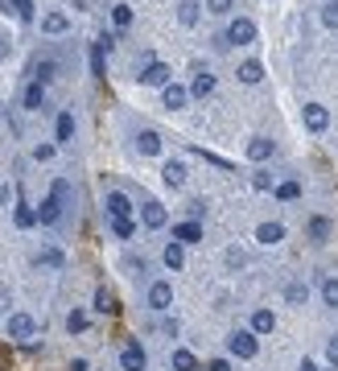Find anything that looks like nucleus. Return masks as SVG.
<instances>
[{
    "mask_svg": "<svg viewBox=\"0 0 338 371\" xmlns=\"http://www.w3.org/2000/svg\"><path fill=\"white\" fill-rule=\"evenodd\" d=\"M227 355H231V359H256V355H260V334H252V326H247V330H231V334H227Z\"/></svg>",
    "mask_w": 338,
    "mask_h": 371,
    "instance_id": "nucleus-1",
    "label": "nucleus"
},
{
    "mask_svg": "<svg viewBox=\"0 0 338 371\" xmlns=\"http://www.w3.org/2000/svg\"><path fill=\"white\" fill-rule=\"evenodd\" d=\"M223 37H227V46H231V42H235V46H252V42H256V21H252V17H231Z\"/></svg>",
    "mask_w": 338,
    "mask_h": 371,
    "instance_id": "nucleus-2",
    "label": "nucleus"
},
{
    "mask_svg": "<svg viewBox=\"0 0 338 371\" xmlns=\"http://www.w3.org/2000/svg\"><path fill=\"white\" fill-rule=\"evenodd\" d=\"M103 211H107V219H132V215H136L132 198L124 194V190H107V194H103Z\"/></svg>",
    "mask_w": 338,
    "mask_h": 371,
    "instance_id": "nucleus-3",
    "label": "nucleus"
},
{
    "mask_svg": "<svg viewBox=\"0 0 338 371\" xmlns=\"http://www.w3.org/2000/svg\"><path fill=\"white\" fill-rule=\"evenodd\" d=\"M4 334H8V338H17V343H29V338L37 334V322L29 318V314H8V322H4Z\"/></svg>",
    "mask_w": 338,
    "mask_h": 371,
    "instance_id": "nucleus-4",
    "label": "nucleus"
},
{
    "mask_svg": "<svg viewBox=\"0 0 338 371\" xmlns=\"http://www.w3.org/2000/svg\"><path fill=\"white\" fill-rule=\"evenodd\" d=\"M136 78H141L145 87H169V83H173V71H169V62H145V66L136 71Z\"/></svg>",
    "mask_w": 338,
    "mask_h": 371,
    "instance_id": "nucleus-5",
    "label": "nucleus"
},
{
    "mask_svg": "<svg viewBox=\"0 0 338 371\" xmlns=\"http://www.w3.org/2000/svg\"><path fill=\"white\" fill-rule=\"evenodd\" d=\"M169 305H173V285H169V281H153V285H148V310L169 314Z\"/></svg>",
    "mask_w": 338,
    "mask_h": 371,
    "instance_id": "nucleus-6",
    "label": "nucleus"
},
{
    "mask_svg": "<svg viewBox=\"0 0 338 371\" xmlns=\"http://www.w3.org/2000/svg\"><path fill=\"white\" fill-rule=\"evenodd\" d=\"M141 223H145L148 231H161L169 223V211L157 202V198H148V202H141Z\"/></svg>",
    "mask_w": 338,
    "mask_h": 371,
    "instance_id": "nucleus-7",
    "label": "nucleus"
},
{
    "mask_svg": "<svg viewBox=\"0 0 338 371\" xmlns=\"http://www.w3.org/2000/svg\"><path fill=\"white\" fill-rule=\"evenodd\" d=\"M169 240H177L182 247L186 244H202V223H194V219L173 223V227H169Z\"/></svg>",
    "mask_w": 338,
    "mask_h": 371,
    "instance_id": "nucleus-8",
    "label": "nucleus"
},
{
    "mask_svg": "<svg viewBox=\"0 0 338 371\" xmlns=\"http://www.w3.org/2000/svg\"><path fill=\"white\" fill-rule=\"evenodd\" d=\"M301 120H305L310 132H326V128H330V112H326L322 103H305V107H301Z\"/></svg>",
    "mask_w": 338,
    "mask_h": 371,
    "instance_id": "nucleus-9",
    "label": "nucleus"
},
{
    "mask_svg": "<svg viewBox=\"0 0 338 371\" xmlns=\"http://www.w3.org/2000/svg\"><path fill=\"white\" fill-rule=\"evenodd\" d=\"M186 177H190V170H186V161H177V157L161 165V182H165L169 190H182V186H186Z\"/></svg>",
    "mask_w": 338,
    "mask_h": 371,
    "instance_id": "nucleus-10",
    "label": "nucleus"
},
{
    "mask_svg": "<svg viewBox=\"0 0 338 371\" xmlns=\"http://www.w3.org/2000/svg\"><path fill=\"white\" fill-rule=\"evenodd\" d=\"M62 215H66V206H62L54 194L37 206V223H42V227H58V223H62Z\"/></svg>",
    "mask_w": 338,
    "mask_h": 371,
    "instance_id": "nucleus-11",
    "label": "nucleus"
},
{
    "mask_svg": "<svg viewBox=\"0 0 338 371\" xmlns=\"http://www.w3.org/2000/svg\"><path fill=\"white\" fill-rule=\"evenodd\" d=\"M120 367H124V371H145V367H148L145 346H136V343L124 346V351H120Z\"/></svg>",
    "mask_w": 338,
    "mask_h": 371,
    "instance_id": "nucleus-12",
    "label": "nucleus"
},
{
    "mask_svg": "<svg viewBox=\"0 0 338 371\" xmlns=\"http://www.w3.org/2000/svg\"><path fill=\"white\" fill-rule=\"evenodd\" d=\"M281 240H285V223H260V227H256V244L260 247H276L281 244Z\"/></svg>",
    "mask_w": 338,
    "mask_h": 371,
    "instance_id": "nucleus-13",
    "label": "nucleus"
},
{
    "mask_svg": "<svg viewBox=\"0 0 338 371\" xmlns=\"http://www.w3.org/2000/svg\"><path fill=\"white\" fill-rule=\"evenodd\" d=\"M161 99H165L169 112H182V107L190 103V87H182V83H169V87H161Z\"/></svg>",
    "mask_w": 338,
    "mask_h": 371,
    "instance_id": "nucleus-14",
    "label": "nucleus"
},
{
    "mask_svg": "<svg viewBox=\"0 0 338 371\" xmlns=\"http://www.w3.org/2000/svg\"><path fill=\"white\" fill-rule=\"evenodd\" d=\"M33 264H37V269H49V272H62V269H66V256H62L58 247H37Z\"/></svg>",
    "mask_w": 338,
    "mask_h": 371,
    "instance_id": "nucleus-15",
    "label": "nucleus"
},
{
    "mask_svg": "<svg viewBox=\"0 0 338 371\" xmlns=\"http://www.w3.org/2000/svg\"><path fill=\"white\" fill-rule=\"evenodd\" d=\"M42 103H46V87L29 78V83H25V91H21V107H25V112H42Z\"/></svg>",
    "mask_w": 338,
    "mask_h": 371,
    "instance_id": "nucleus-16",
    "label": "nucleus"
},
{
    "mask_svg": "<svg viewBox=\"0 0 338 371\" xmlns=\"http://www.w3.org/2000/svg\"><path fill=\"white\" fill-rule=\"evenodd\" d=\"M74 141V116L71 112H58V120H54V145H71Z\"/></svg>",
    "mask_w": 338,
    "mask_h": 371,
    "instance_id": "nucleus-17",
    "label": "nucleus"
},
{
    "mask_svg": "<svg viewBox=\"0 0 338 371\" xmlns=\"http://www.w3.org/2000/svg\"><path fill=\"white\" fill-rule=\"evenodd\" d=\"M136 153H145V157H157V153H161V132H153V128H141V132H136Z\"/></svg>",
    "mask_w": 338,
    "mask_h": 371,
    "instance_id": "nucleus-18",
    "label": "nucleus"
},
{
    "mask_svg": "<svg viewBox=\"0 0 338 371\" xmlns=\"http://www.w3.org/2000/svg\"><path fill=\"white\" fill-rule=\"evenodd\" d=\"M161 260H165L169 272H182V269H186V247L177 244V240H169L165 252H161Z\"/></svg>",
    "mask_w": 338,
    "mask_h": 371,
    "instance_id": "nucleus-19",
    "label": "nucleus"
},
{
    "mask_svg": "<svg viewBox=\"0 0 338 371\" xmlns=\"http://www.w3.org/2000/svg\"><path fill=\"white\" fill-rule=\"evenodd\" d=\"M190 95H194V99H206V95H215V74H211V71H194Z\"/></svg>",
    "mask_w": 338,
    "mask_h": 371,
    "instance_id": "nucleus-20",
    "label": "nucleus"
},
{
    "mask_svg": "<svg viewBox=\"0 0 338 371\" xmlns=\"http://www.w3.org/2000/svg\"><path fill=\"white\" fill-rule=\"evenodd\" d=\"M54 74H58V62H54L49 54H42V58H33V83H42V87H46V83L54 78Z\"/></svg>",
    "mask_w": 338,
    "mask_h": 371,
    "instance_id": "nucleus-21",
    "label": "nucleus"
},
{
    "mask_svg": "<svg viewBox=\"0 0 338 371\" xmlns=\"http://www.w3.org/2000/svg\"><path fill=\"white\" fill-rule=\"evenodd\" d=\"M177 21L186 25V29H194V25L202 21V4H198V0H182V4H177Z\"/></svg>",
    "mask_w": 338,
    "mask_h": 371,
    "instance_id": "nucleus-22",
    "label": "nucleus"
},
{
    "mask_svg": "<svg viewBox=\"0 0 338 371\" xmlns=\"http://www.w3.org/2000/svg\"><path fill=\"white\" fill-rule=\"evenodd\" d=\"M4 13H13L17 21H37V4H33V0H8Z\"/></svg>",
    "mask_w": 338,
    "mask_h": 371,
    "instance_id": "nucleus-23",
    "label": "nucleus"
},
{
    "mask_svg": "<svg viewBox=\"0 0 338 371\" xmlns=\"http://www.w3.org/2000/svg\"><path fill=\"white\" fill-rule=\"evenodd\" d=\"M71 29V17L66 13H46L42 17V33H49V37H58V33H66Z\"/></svg>",
    "mask_w": 338,
    "mask_h": 371,
    "instance_id": "nucleus-24",
    "label": "nucleus"
},
{
    "mask_svg": "<svg viewBox=\"0 0 338 371\" xmlns=\"http://www.w3.org/2000/svg\"><path fill=\"white\" fill-rule=\"evenodd\" d=\"M235 78H240V83H247V87H256V83L264 78V66H260L256 58H247V62H240V71H235Z\"/></svg>",
    "mask_w": 338,
    "mask_h": 371,
    "instance_id": "nucleus-25",
    "label": "nucleus"
},
{
    "mask_svg": "<svg viewBox=\"0 0 338 371\" xmlns=\"http://www.w3.org/2000/svg\"><path fill=\"white\" fill-rule=\"evenodd\" d=\"M305 301H310V285H305V281H289V285H285V305H297V310H301Z\"/></svg>",
    "mask_w": 338,
    "mask_h": 371,
    "instance_id": "nucleus-26",
    "label": "nucleus"
},
{
    "mask_svg": "<svg viewBox=\"0 0 338 371\" xmlns=\"http://www.w3.org/2000/svg\"><path fill=\"white\" fill-rule=\"evenodd\" d=\"M272 153H276V145H272L268 136H252V141H247V157H252V161H268Z\"/></svg>",
    "mask_w": 338,
    "mask_h": 371,
    "instance_id": "nucleus-27",
    "label": "nucleus"
},
{
    "mask_svg": "<svg viewBox=\"0 0 338 371\" xmlns=\"http://www.w3.org/2000/svg\"><path fill=\"white\" fill-rule=\"evenodd\" d=\"M91 305H95V314H116V310H120V305H116V293H112V289H103V285L95 289Z\"/></svg>",
    "mask_w": 338,
    "mask_h": 371,
    "instance_id": "nucleus-28",
    "label": "nucleus"
},
{
    "mask_svg": "<svg viewBox=\"0 0 338 371\" xmlns=\"http://www.w3.org/2000/svg\"><path fill=\"white\" fill-rule=\"evenodd\" d=\"M330 231H334V223L326 219V215H314V219H310V240H314V244H326Z\"/></svg>",
    "mask_w": 338,
    "mask_h": 371,
    "instance_id": "nucleus-29",
    "label": "nucleus"
},
{
    "mask_svg": "<svg viewBox=\"0 0 338 371\" xmlns=\"http://www.w3.org/2000/svg\"><path fill=\"white\" fill-rule=\"evenodd\" d=\"M276 330V314L272 310H256L252 314V334H272Z\"/></svg>",
    "mask_w": 338,
    "mask_h": 371,
    "instance_id": "nucleus-30",
    "label": "nucleus"
},
{
    "mask_svg": "<svg viewBox=\"0 0 338 371\" xmlns=\"http://www.w3.org/2000/svg\"><path fill=\"white\" fill-rule=\"evenodd\" d=\"M317 293H322V301H326L330 310H338V276H322V281H317Z\"/></svg>",
    "mask_w": 338,
    "mask_h": 371,
    "instance_id": "nucleus-31",
    "label": "nucleus"
},
{
    "mask_svg": "<svg viewBox=\"0 0 338 371\" xmlns=\"http://www.w3.org/2000/svg\"><path fill=\"white\" fill-rule=\"evenodd\" d=\"M13 223H17L21 231H29V227H37V211H33L29 202H17V211H13Z\"/></svg>",
    "mask_w": 338,
    "mask_h": 371,
    "instance_id": "nucleus-32",
    "label": "nucleus"
},
{
    "mask_svg": "<svg viewBox=\"0 0 338 371\" xmlns=\"http://www.w3.org/2000/svg\"><path fill=\"white\" fill-rule=\"evenodd\" d=\"M169 363H173V371H198V359H194L190 351H173Z\"/></svg>",
    "mask_w": 338,
    "mask_h": 371,
    "instance_id": "nucleus-33",
    "label": "nucleus"
},
{
    "mask_svg": "<svg viewBox=\"0 0 338 371\" xmlns=\"http://www.w3.org/2000/svg\"><path fill=\"white\" fill-rule=\"evenodd\" d=\"M112 25L116 29H132V8L128 4H112Z\"/></svg>",
    "mask_w": 338,
    "mask_h": 371,
    "instance_id": "nucleus-34",
    "label": "nucleus"
},
{
    "mask_svg": "<svg viewBox=\"0 0 338 371\" xmlns=\"http://www.w3.org/2000/svg\"><path fill=\"white\" fill-rule=\"evenodd\" d=\"M112 235L116 240H132L136 235V219H112Z\"/></svg>",
    "mask_w": 338,
    "mask_h": 371,
    "instance_id": "nucleus-35",
    "label": "nucleus"
},
{
    "mask_svg": "<svg viewBox=\"0 0 338 371\" xmlns=\"http://www.w3.org/2000/svg\"><path fill=\"white\" fill-rule=\"evenodd\" d=\"M206 13L211 17H231L235 13V0H206Z\"/></svg>",
    "mask_w": 338,
    "mask_h": 371,
    "instance_id": "nucleus-36",
    "label": "nucleus"
},
{
    "mask_svg": "<svg viewBox=\"0 0 338 371\" xmlns=\"http://www.w3.org/2000/svg\"><path fill=\"white\" fill-rule=\"evenodd\" d=\"M281 202H293V198H301V182H281V186H272Z\"/></svg>",
    "mask_w": 338,
    "mask_h": 371,
    "instance_id": "nucleus-37",
    "label": "nucleus"
},
{
    "mask_svg": "<svg viewBox=\"0 0 338 371\" xmlns=\"http://www.w3.org/2000/svg\"><path fill=\"white\" fill-rule=\"evenodd\" d=\"M87 314H83V310H71V314H66V330H71V334H83V330H87Z\"/></svg>",
    "mask_w": 338,
    "mask_h": 371,
    "instance_id": "nucleus-38",
    "label": "nucleus"
},
{
    "mask_svg": "<svg viewBox=\"0 0 338 371\" xmlns=\"http://www.w3.org/2000/svg\"><path fill=\"white\" fill-rule=\"evenodd\" d=\"M49 194L58 198V202H62V206H71V182H66V177H58V182H54V186H49Z\"/></svg>",
    "mask_w": 338,
    "mask_h": 371,
    "instance_id": "nucleus-39",
    "label": "nucleus"
},
{
    "mask_svg": "<svg viewBox=\"0 0 338 371\" xmlns=\"http://www.w3.org/2000/svg\"><path fill=\"white\" fill-rule=\"evenodd\" d=\"M322 25H326V29H338V0H326V4H322Z\"/></svg>",
    "mask_w": 338,
    "mask_h": 371,
    "instance_id": "nucleus-40",
    "label": "nucleus"
},
{
    "mask_svg": "<svg viewBox=\"0 0 338 371\" xmlns=\"http://www.w3.org/2000/svg\"><path fill=\"white\" fill-rule=\"evenodd\" d=\"M103 66H107V54L91 42V74H99V78H103Z\"/></svg>",
    "mask_w": 338,
    "mask_h": 371,
    "instance_id": "nucleus-41",
    "label": "nucleus"
},
{
    "mask_svg": "<svg viewBox=\"0 0 338 371\" xmlns=\"http://www.w3.org/2000/svg\"><path fill=\"white\" fill-rule=\"evenodd\" d=\"M326 359H330V367H338V334L326 338Z\"/></svg>",
    "mask_w": 338,
    "mask_h": 371,
    "instance_id": "nucleus-42",
    "label": "nucleus"
},
{
    "mask_svg": "<svg viewBox=\"0 0 338 371\" xmlns=\"http://www.w3.org/2000/svg\"><path fill=\"white\" fill-rule=\"evenodd\" d=\"M252 186H256V190H272V173H252Z\"/></svg>",
    "mask_w": 338,
    "mask_h": 371,
    "instance_id": "nucleus-43",
    "label": "nucleus"
},
{
    "mask_svg": "<svg viewBox=\"0 0 338 371\" xmlns=\"http://www.w3.org/2000/svg\"><path fill=\"white\" fill-rule=\"evenodd\" d=\"M186 211H190V219L198 223V219H202V215H206V198H194V202H190V206H186Z\"/></svg>",
    "mask_w": 338,
    "mask_h": 371,
    "instance_id": "nucleus-44",
    "label": "nucleus"
},
{
    "mask_svg": "<svg viewBox=\"0 0 338 371\" xmlns=\"http://www.w3.org/2000/svg\"><path fill=\"white\" fill-rule=\"evenodd\" d=\"M54 148H58V145H37V148H33V161H49V157H54Z\"/></svg>",
    "mask_w": 338,
    "mask_h": 371,
    "instance_id": "nucleus-45",
    "label": "nucleus"
},
{
    "mask_svg": "<svg viewBox=\"0 0 338 371\" xmlns=\"http://www.w3.org/2000/svg\"><path fill=\"white\" fill-rule=\"evenodd\" d=\"M227 264H231V269H240V264H243V252H240V247H227Z\"/></svg>",
    "mask_w": 338,
    "mask_h": 371,
    "instance_id": "nucleus-46",
    "label": "nucleus"
},
{
    "mask_svg": "<svg viewBox=\"0 0 338 371\" xmlns=\"http://www.w3.org/2000/svg\"><path fill=\"white\" fill-rule=\"evenodd\" d=\"M206 371H231V359H211V363H206Z\"/></svg>",
    "mask_w": 338,
    "mask_h": 371,
    "instance_id": "nucleus-47",
    "label": "nucleus"
},
{
    "mask_svg": "<svg viewBox=\"0 0 338 371\" xmlns=\"http://www.w3.org/2000/svg\"><path fill=\"white\" fill-rule=\"evenodd\" d=\"M8 305H13V293H8V289L0 285V314H8Z\"/></svg>",
    "mask_w": 338,
    "mask_h": 371,
    "instance_id": "nucleus-48",
    "label": "nucleus"
},
{
    "mask_svg": "<svg viewBox=\"0 0 338 371\" xmlns=\"http://www.w3.org/2000/svg\"><path fill=\"white\" fill-rule=\"evenodd\" d=\"M66 371H91V367H87V359H71V367Z\"/></svg>",
    "mask_w": 338,
    "mask_h": 371,
    "instance_id": "nucleus-49",
    "label": "nucleus"
},
{
    "mask_svg": "<svg viewBox=\"0 0 338 371\" xmlns=\"http://www.w3.org/2000/svg\"><path fill=\"white\" fill-rule=\"evenodd\" d=\"M297 371H322V367H317L314 359H301V367H297Z\"/></svg>",
    "mask_w": 338,
    "mask_h": 371,
    "instance_id": "nucleus-50",
    "label": "nucleus"
},
{
    "mask_svg": "<svg viewBox=\"0 0 338 371\" xmlns=\"http://www.w3.org/2000/svg\"><path fill=\"white\" fill-rule=\"evenodd\" d=\"M8 49H13V46H8V37H0V58H4V54H8Z\"/></svg>",
    "mask_w": 338,
    "mask_h": 371,
    "instance_id": "nucleus-51",
    "label": "nucleus"
},
{
    "mask_svg": "<svg viewBox=\"0 0 338 371\" xmlns=\"http://www.w3.org/2000/svg\"><path fill=\"white\" fill-rule=\"evenodd\" d=\"M326 371H334V367H326Z\"/></svg>",
    "mask_w": 338,
    "mask_h": 371,
    "instance_id": "nucleus-52",
    "label": "nucleus"
}]
</instances>
